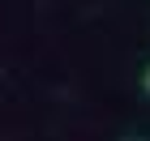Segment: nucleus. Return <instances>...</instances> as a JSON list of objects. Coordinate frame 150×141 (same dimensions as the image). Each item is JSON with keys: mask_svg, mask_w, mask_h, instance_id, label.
Listing matches in <instances>:
<instances>
[{"mask_svg": "<svg viewBox=\"0 0 150 141\" xmlns=\"http://www.w3.org/2000/svg\"><path fill=\"white\" fill-rule=\"evenodd\" d=\"M142 86H146V94H150V69H146V77H142Z\"/></svg>", "mask_w": 150, "mask_h": 141, "instance_id": "nucleus-1", "label": "nucleus"}]
</instances>
